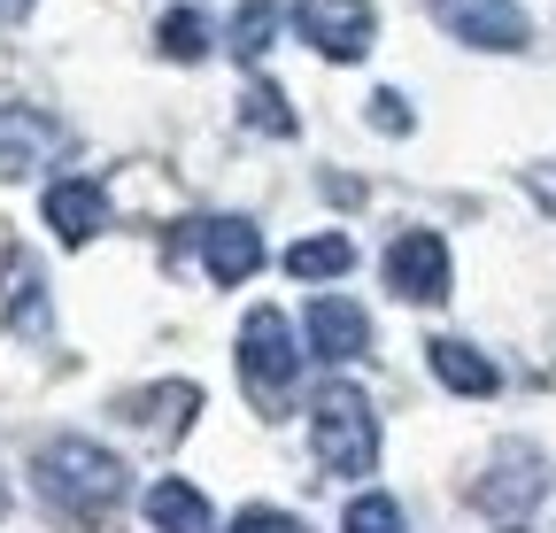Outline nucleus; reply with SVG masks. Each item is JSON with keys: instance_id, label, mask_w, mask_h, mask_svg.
Here are the masks:
<instances>
[{"instance_id": "obj_1", "label": "nucleus", "mask_w": 556, "mask_h": 533, "mask_svg": "<svg viewBox=\"0 0 556 533\" xmlns=\"http://www.w3.org/2000/svg\"><path fill=\"white\" fill-rule=\"evenodd\" d=\"M31 480H39V495H47L62 518H101V510H116L124 487H131L124 456H109V448L86 441V433H54V441L31 456Z\"/></svg>"}, {"instance_id": "obj_2", "label": "nucleus", "mask_w": 556, "mask_h": 533, "mask_svg": "<svg viewBox=\"0 0 556 533\" xmlns=\"http://www.w3.org/2000/svg\"><path fill=\"white\" fill-rule=\"evenodd\" d=\"M309 433H317V464L325 472H371L379 464V418H371V394L332 379L317 403H309Z\"/></svg>"}, {"instance_id": "obj_3", "label": "nucleus", "mask_w": 556, "mask_h": 533, "mask_svg": "<svg viewBox=\"0 0 556 533\" xmlns=\"http://www.w3.org/2000/svg\"><path fill=\"white\" fill-rule=\"evenodd\" d=\"M294 371H302V341H294V325L287 309H248L240 325V379L255 394V410H278L294 394Z\"/></svg>"}, {"instance_id": "obj_4", "label": "nucleus", "mask_w": 556, "mask_h": 533, "mask_svg": "<svg viewBox=\"0 0 556 533\" xmlns=\"http://www.w3.org/2000/svg\"><path fill=\"white\" fill-rule=\"evenodd\" d=\"M294 31L325 62H364L379 39V16H371V0H294Z\"/></svg>"}, {"instance_id": "obj_5", "label": "nucleus", "mask_w": 556, "mask_h": 533, "mask_svg": "<svg viewBox=\"0 0 556 533\" xmlns=\"http://www.w3.org/2000/svg\"><path fill=\"white\" fill-rule=\"evenodd\" d=\"M433 24L464 47H495V54H518L533 39V16L518 0H433Z\"/></svg>"}, {"instance_id": "obj_6", "label": "nucleus", "mask_w": 556, "mask_h": 533, "mask_svg": "<svg viewBox=\"0 0 556 533\" xmlns=\"http://www.w3.org/2000/svg\"><path fill=\"white\" fill-rule=\"evenodd\" d=\"M387 287H394L402 302H417V309L448 302V240H441V232H402V240L387 248Z\"/></svg>"}, {"instance_id": "obj_7", "label": "nucleus", "mask_w": 556, "mask_h": 533, "mask_svg": "<svg viewBox=\"0 0 556 533\" xmlns=\"http://www.w3.org/2000/svg\"><path fill=\"white\" fill-rule=\"evenodd\" d=\"M70 140L62 124L39 116L31 101H0V178H39V163H54Z\"/></svg>"}, {"instance_id": "obj_8", "label": "nucleus", "mask_w": 556, "mask_h": 533, "mask_svg": "<svg viewBox=\"0 0 556 533\" xmlns=\"http://www.w3.org/2000/svg\"><path fill=\"white\" fill-rule=\"evenodd\" d=\"M541 487H548V464L533 448H495V464L471 480V503L495 510V518H518V510H533Z\"/></svg>"}, {"instance_id": "obj_9", "label": "nucleus", "mask_w": 556, "mask_h": 533, "mask_svg": "<svg viewBox=\"0 0 556 533\" xmlns=\"http://www.w3.org/2000/svg\"><path fill=\"white\" fill-rule=\"evenodd\" d=\"M201 263H208V279L217 287H240L263 271V232L248 217H208L201 225Z\"/></svg>"}, {"instance_id": "obj_10", "label": "nucleus", "mask_w": 556, "mask_h": 533, "mask_svg": "<svg viewBox=\"0 0 556 533\" xmlns=\"http://www.w3.org/2000/svg\"><path fill=\"white\" fill-rule=\"evenodd\" d=\"M47 225H54L62 248H86V240L109 225V193H101L93 178H62V186H47Z\"/></svg>"}, {"instance_id": "obj_11", "label": "nucleus", "mask_w": 556, "mask_h": 533, "mask_svg": "<svg viewBox=\"0 0 556 533\" xmlns=\"http://www.w3.org/2000/svg\"><path fill=\"white\" fill-rule=\"evenodd\" d=\"M364 348H371V317H364L356 302L325 294V302L309 309V356H325V364H356Z\"/></svg>"}, {"instance_id": "obj_12", "label": "nucleus", "mask_w": 556, "mask_h": 533, "mask_svg": "<svg viewBox=\"0 0 556 533\" xmlns=\"http://www.w3.org/2000/svg\"><path fill=\"white\" fill-rule=\"evenodd\" d=\"M426 364H433V379H441L448 394H471V403H486V394L503 386V371L486 364V356H479L471 341H448V332H441V341L426 348Z\"/></svg>"}, {"instance_id": "obj_13", "label": "nucleus", "mask_w": 556, "mask_h": 533, "mask_svg": "<svg viewBox=\"0 0 556 533\" xmlns=\"http://www.w3.org/2000/svg\"><path fill=\"white\" fill-rule=\"evenodd\" d=\"M148 525H155V533H208V503H201V487H186V480H155V487H148Z\"/></svg>"}, {"instance_id": "obj_14", "label": "nucleus", "mask_w": 556, "mask_h": 533, "mask_svg": "<svg viewBox=\"0 0 556 533\" xmlns=\"http://www.w3.org/2000/svg\"><path fill=\"white\" fill-rule=\"evenodd\" d=\"M287 271L294 279H340V271H356V248H348V232H317V240H294L287 248Z\"/></svg>"}, {"instance_id": "obj_15", "label": "nucleus", "mask_w": 556, "mask_h": 533, "mask_svg": "<svg viewBox=\"0 0 556 533\" xmlns=\"http://www.w3.org/2000/svg\"><path fill=\"white\" fill-rule=\"evenodd\" d=\"M155 47H163L170 62H201V54H208V16H201V9H170L163 31H155Z\"/></svg>"}, {"instance_id": "obj_16", "label": "nucleus", "mask_w": 556, "mask_h": 533, "mask_svg": "<svg viewBox=\"0 0 556 533\" xmlns=\"http://www.w3.org/2000/svg\"><path fill=\"white\" fill-rule=\"evenodd\" d=\"M270 39H278V9H270V0H248V9L232 16V54H240V62H255Z\"/></svg>"}, {"instance_id": "obj_17", "label": "nucleus", "mask_w": 556, "mask_h": 533, "mask_svg": "<svg viewBox=\"0 0 556 533\" xmlns=\"http://www.w3.org/2000/svg\"><path fill=\"white\" fill-rule=\"evenodd\" d=\"M340 533H402V503L394 495H356L340 518Z\"/></svg>"}, {"instance_id": "obj_18", "label": "nucleus", "mask_w": 556, "mask_h": 533, "mask_svg": "<svg viewBox=\"0 0 556 533\" xmlns=\"http://www.w3.org/2000/svg\"><path fill=\"white\" fill-rule=\"evenodd\" d=\"M248 124H263V131H278V140H287V131H294V109L278 101L270 86H248Z\"/></svg>"}, {"instance_id": "obj_19", "label": "nucleus", "mask_w": 556, "mask_h": 533, "mask_svg": "<svg viewBox=\"0 0 556 533\" xmlns=\"http://www.w3.org/2000/svg\"><path fill=\"white\" fill-rule=\"evenodd\" d=\"M225 533H302V525H294L287 510H270V503H255V510H240V518H232Z\"/></svg>"}, {"instance_id": "obj_20", "label": "nucleus", "mask_w": 556, "mask_h": 533, "mask_svg": "<svg viewBox=\"0 0 556 533\" xmlns=\"http://www.w3.org/2000/svg\"><path fill=\"white\" fill-rule=\"evenodd\" d=\"M371 116H379V124H387V131H409V109H402V101H394V93H379V101H371Z\"/></svg>"}, {"instance_id": "obj_21", "label": "nucleus", "mask_w": 556, "mask_h": 533, "mask_svg": "<svg viewBox=\"0 0 556 533\" xmlns=\"http://www.w3.org/2000/svg\"><path fill=\"white\" fill-rule=\"evenodd\" d=\"M31 9H39V0H0V24H24Z\"/></svg>"}, {"instance_id": "obj_22", "label": "nucleus", "mask_w": 556, "mask_h": 533, "mask_svg": "<svg viewBox=\"0 0 556 533\" xmlns=\"http://www.w3.org/2000/svg\"><path fill=\"white\" fill-rule=\"evenodd\" d=\"M0 510H9V487H0Z\"/></svg>"}, {"instance_id": "obj_23", "label": "nucleus", "mask_w": 556, "mask_h": 533, "mask_svg": "<svg viewBox=\"0 0 556 533\" xmlns=\"http://www.w3.org/2000/svg\"><path fill=\"white\" fill-rule=\"evenodd\" d=\"M510 533H526V525H510Z\"/></svg>"}]
</instances>
